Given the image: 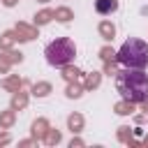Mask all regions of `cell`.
I'll list each match as a JSON object with an SVG mask.
<instances>
[{"mask_svg": "<svg viewBox=\"0 0 148 148\" xmlns=\"http://www.w3.org/2000/svg\"><path fill=\"white\" fill-rule=\"evenodd\" d=\"M95 9L97 14H111L118 9V0H95Z\"/></svg>", "mask_w": 148, "mask_h": 148, "instance_id": "277c9868", "label": "cell"}, {"mask_svg": "<svg viewBox=\"0 0 148 148\" xmlns=\"http://www.w3.org/2000/svg\"><path fill=\"white\" fill-rule=\"evenodd\" d=\"M102 32H104L106 37H111V35H113V25H106V23H104V25H102Z\"/></svg>", "mask_w": 148, "mask_h": 148, "instance_id": "8992f818", "label": "cell"}, {"mask_svg": "<svg viewBox=\"0 0 148 148\" xmlns=\"http://www.w3.org/2000/svg\"><path fill=\"white\" fill-rule=\"evenodd\" d=\"M116 88L127 102H146L148 99V74L143 69H130L116 74Z\"/></svg>", "mask_w": 148, "mask_h": 148, "instance_id": "6da1fadb", "label": "cell"}, {"mask_svg": "<svg viewBox=\"0 0 148 148\" xmlns=\"http://www.w3.org/2000/svg\"><path fill=\"white\" fill-rule=\"evenodd\" d=\"M58 16H60V21H69V12H67V9H60Z\"/></svg>", "mask_w": 148, "mask_h": 148, "instance_id": "52a82bcc", "label": "cell"}, {"mask_svg": "<svg viewBox=\"0 0 148 148\" xmlns=\"http://www.w3.org/2000/svg\"><path fill=\"white\" fill-rule=\"evenodd\" d=\"M44 56H46V62L53 65V67H65L74 56H76V46L69 37H58L53 39L46 49H44Z\"/></svg>", "mask_w": 148, "mask_h": 148, "instance_id": "3957f363", "label": "cell"}, {"mask_svg": "<svg viewBox=\"0 0 148 148\" xmlns=\"http://www.w3.org/2000/svg\"><path fill=\"white\" fill-rule=\"evenodd\" d=\"M118 62L123 67H130V69H143L148 65V44L143 39H136V37H130L116 53Z\"/></svg>", "mask_w": 148, "mask_h": 148, "instance_id": "7a4b0ae2", "label": "cell"}, {"mask_svg": "<svg viewBox=\"0 0 148 148\" xmlns=\"http://www.w3.org/2000/svg\"><path fill=\"white\" fill-rule=\"evenodd\" d=\"M46 90H49V86H46V83H42V86H35V95H46Z\"/></svg>", "mask_w": 148, "mask_h": 148, "instance_id": "5b68a950", "label": "cell"}, {"mask_svg": "<svg viewBox=\"0 0 148 148\" xmlns=\"http://www.w3.org/2000/svg\"><path fill=\"white\" fill-rule=\"evenodd\" d=\"M14 2H16V0H5V5H7V7H12Z\"/></svg>", "mask_w": 148, "mask_h": 148, "instance_id": "ba28073f", "label": "cell"}]
</instances>
